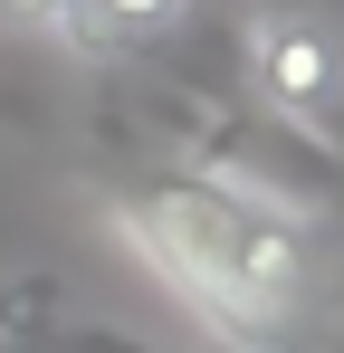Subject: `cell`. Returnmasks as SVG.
<instances>
[{"mask_svg": "<svg viewBox=\"0 0 344 353\" xmlns=\"http://www.w3.org/2000/svg\"><path fill=\"white\" fill-rule=\"evenodd\" d=\"M115 220L124 239L153 258L163 277L201 325H220V344L239 353H278L306 334L316 315V230L287 210V201H258L249 181L220 172H134V191H115Z\"/></svg>", "mask_w": 344, "mask_h": 353, "instance_id": "6da1fadb", "label": "cell"}, {"mask_svg": "<svg viewBox=\"0 0 344 353\" xmlns=\"http://www.w3.org/2000/svg\"><path fill=\"white\" fill-rule=\"evenodd\" d=\"M239 58H249L258 105L287 115V124H316L344 96V39L316 19V10H258L249 39H239Z\"/></svg>", "mask_w": 344, "mask_h": 353, "instance_id": "7a4b0ae2", "label": "cell"}, {"mask_svg": "<svg viewBox=\"0 0 344 353\" xmlns=\"http://www.w3.org/2000/svg\"><path fill=\"white\" fill-rule=\"evenodd\" d=\"M191 0H77L67 10V48H86V58H134V48H153L172 39V19H182Z\"/></svg>", "mask_w": 344, "mask_h": 353, "instance_id": "3957f363", "label": "cell"}, {"mask_svg": "<svg viewBox=\"0 0 344 353\" xmlns=\"http://www.w3.org/2000/svg\"><path fill=\"white\" fill-rule=\"evenodd\" d=\"M67 10H77V0H0V19H10V29H67Z\"/></svg>", "mask_w": 344, "mask_h": 353, "instance_id": "277c9868", "label": "cell"}]
</instances>
